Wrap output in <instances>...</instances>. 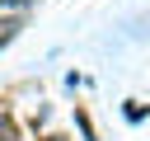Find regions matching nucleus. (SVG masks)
Here are the masks:
<instances>
[{"label":"nucleus","mask_w":150,"mask_h":141,"mask_svg":"<svg viewBox=\"0 0 150 141\" xmlns=\"http://www.w3.org/2000/svg\"><path fill=\"white\" fill-rule=\"evenodd\" d=\"M42 141H70V136H42Z\"/></svg>","instance_id":"6"},{"label":"nucleus","mask_w":150,"mask_h":141,"mask_svg":"<svg viewBox=\"0 0 150 141\" xmlns=\"http://www.w3.org/2000/svg\"><path fill=\"white\" fill-rule=\"evenodd\" d=\"M19 28H23V24H19V19H0V47H5V42H9V38H14V33H19Z\"/></svg>","instance_id":"3"},{"label":"nucleus","mask_w":150,"mask_h":141,"mask_svg":"<svg viewBox=\"0 0 150 141\" xmlns=\"http://www.w3.org/2000/svg\"><path fill=\"white\" fill-rule=\"evenodd\" d=\"M5 9H23V5H33V0H0Z\"/></svg>","instance_id":"5"},{"label":"nucleus","mask_w":150,"mask_h":141,"mask_svg":"<svg viewBox=\"0 0 150 141\" xmlns=\"http://www.w3.org/2000/svg\"><path fill=\"white\" fill-rule=\"evenodd\" d=\"M19 136V127H14V118L9 113H0V141H14Z\"/></svg>","instance_id":"4"},{"label":"nucleus","mask_w":150,"mask_h":141,"mask_svg":"<svg viewBox=\"0 0 150 141\" xmlns=\"http://www.w3.org/2000/svg\"><path fill=\"white\" fill-rule=\"evenodd\" d=\"M122 113H127V122H145V103H141V99H127Z\"/></svg>","instance_id":"1"},{"label":"nucleus","mask_w":150,"mask_h":141,"mask_svg":"<svg viewBox=\"0 0 150 141\" xmlns=\"http://www.w3.org/2000/svg\"><path fill=\"white\" fill-rule=\"evenodd\" d=\"M75 127H80V136H84V141H94V122H89V113H84V108H75Z\"/></svg>","instance_id":"2"}]
</instances>
